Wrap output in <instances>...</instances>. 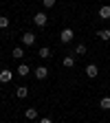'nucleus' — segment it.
Returning <instances> with one entry per match:
<instances>
[{"instance_id": "obj_3", "label": "nucleus", "mask_w": 110, "mask_h": 123, "mask_svg": "<svg viewBox=\"0 0 110 123\" xmlns=\"http://www.w3.org/2000/svg\"><path fill=\"white\" fill-rule=\"evenodd\" d=\"M33 75H35V79H46V77H49V68H46V66H38L35 70H33Z\"/></svg>"}, {"instance_id": "obj_16", "label": "nucleus", "mask_w": 110, "mask_h": 123, "mask_svg": "<svg viewBox=\"0 0 110 123\" xmlns=\"http://www.w3.org/2000/svg\"><path fill=\"white\" fill-rule=\"evenodd\" d=\"M86 51H88L86 44H77V46H75V55H86Z\"/></svg>"}, {"instance_id": "obj_18", "label": "nucleus", "mask_w": 110, "mask_h": 123, "mask_svg": "<svg viewBox=\"0 0 110 123\" xmlns=\"http://www.w3.org/2000/svg\"><path fill=\"white\" fill-rule=\"evenodd\" d=\"M44 2V9H53L55 7V0H42Z\"/></svg>"}, {"instance_id": "obj_14", "label": "nucleus", "mask_w": 110, "mask_h": 123, "mask_svg": "<svg viewBox=\"0 0 110 123\" xmlns=\"http://www.w3.org/2000/svg\"><path fill=\"white\" fill-rule=\"evenodd\" d=\"M62 64H64L66 68H73V66H75V57H73V55H66L64 59H62Z\"/></svg>"}, {"instance_id": "obj_9", "label": "nucleus", "mask_w": 110, "mask_h": 123, "mask_svg": "<svg viewBox=\"0 0 110 123\" xmlns=\"http://www.w3.org/2000/svg\"><path fill=\"white\" fill-rule=\"evenodd\" d=\"M97 37H99L101 42H108V40H110V29H99V31H97Z\"/></svg>"}, {"instance_id": "obj_12", "label": "nucleus", "mask_w": 110, "mask_h": 123, "mask_svg": "<svg viewBox=\"0 0 110 123\" xmlns=\"http://www.w3.org/2000/svg\"><path fill=\"white\" fill-rule=\"evenodd\" d=\"M11 55H13L15 59H22V57H24V49H22V46H15V49L11 51Z\"/></svg>"}, {"instance_id": "obj_8", "label": "nucleus", "mask_w": 110, "mask_h": 123, "mask_svg": "<svg viewBox=\"0 0 110 123\" xmlns=\"http://www.w3.org/2000/svg\"><path fill=\"white\" fill-rule=\"evenodd\" d=\"M15 97H18V99H26V97H29V88H26V86H18Z\"/></svg>"}, {"instance_id": "obj_13", "label": "nucleus", "mask_w": 110, "mask_h": 123, "mask_svg": "<svg viewBox=\"0 0 110 123\" xmlns=\"http://www.w3.org/2000/svg\"><path fill=\"white\" fill-rule=\"evenodd\" d=\"M29 73H31L29 64H20V66H18V75H20V77H26Z\"/></svg>"}, {"instance_id": "obj_6", "label": "nucleus", "mask_w": 110, "mask_h": 123, "mask_svg": "<svg viewBox=\"0 0 110 123\" xmlns=\"http://www.w3.org/2000/svg\"><path fill=\"white\" fill-rule=\"evenodd\" d=\"M99 20H110V5H104V7H99Z\"/></svg>"}, {"instance_id": "obj_5", "label": "nucleus", "mask_w": 110, "mask_h": 123, "mask_svg": "<svg viewBox=\"0 0 110 123\" xmlns=\"http://www.w3.org/2000/svg\"><path fill=\"white\" fill-rule=\"evenodd\" d=\"M13 79V73L9 70V68H5V70H0V84H9Z\"/></svg>"}, {"instance_id": "obj_7", "label": "nucleus", "mask_w": 110, "mask_h": 123, "mask_svg": "<svg viewBox=\"0 0 110 123\" xmlns=\"http://www.w3.org/2000/svg\"><path fill=\"white\" fill-rule=\"evenodd\" d=\"M86 75L90 77V79H95V77L99 75V68H97V64H88V66H86Z\"/></svg>"}, {"instance_id": "obj_2", "label": "nucleus", "mask_w": 110, "mask_h": 123, "mask_svg": "<svg viewBox=\"0 0 110 123\" xmlns=\"http://www.w3.org/2000/svg\"><path fill=\"white\" fill-rule=\"evenodd\" d=\"M73 37H75L73 29H62V33H59V42H62V44H68Z\"/></svg>"}, {"instance_id": "obj_4", "label": "nucleus", "mask_w": 110, "mask_h": 123, "mask_svg": "<svg viewBox=\"0 0 110 123\" xmlns=\"http://www.w3.org/2000/svg\"><path fill=\"white\" fill-rule=\"evenodd\" d=\"M35 37H38L35 33H31V31H26V33L22 35V44H24V46H33V44H35Z\"/></svg>"}, {"instance_id": "obj_19", "label": "nucleus", "mask_w": 110, "mask_h": 123, "mask_svg": "<svg viewBox=\"0 0 110 123\" xmlns=\"http://www.w3.org/2000/svg\"><path fill=\"white\" fill-rule=\"evenodd\" d=\"M40 123H53V121H51L49 117H44V119H40Z\"/></svg>"}, {"instance_id": "obj_1", "label": "nucleus", "mask_w": 110, "mask_h": 123, "mask_svg": "<svg viewBox=\"0 0 110 123\" xmlns=\"http://www.w3.org/2000/svg\"><path fill=\"white\" fill-rule=\"evenodd\" d=\"M33 22H35V26H46V22H49V15H46L44 11H38V13L33 15Z\"/></svg>"}, {"instance_id": "obj_10", "label": "nucleus", "mask_w": 110, "mask_h": 123, "mask_svg": "<svg viewBox=\"0 0 110 123\" xmlns=\"http://www.w3.org/2000/svg\"><path fill=\"white\" fill-rule=\"evenodd\" d=\"M24 117H26V121H35L38 119V110H35V108H26Z\"/></svg>"}, {"instance_id": "obj_17", "label": "nucleus", "mask_w": 110, "mask_h": 123, "mask_svg": "<svg viewBox=\"0 0 110 123\" xmlns=\"http://www.w3.org/2000/svg\"><path fill=\"white\" fill-rule=\"evenodd\" d=\"M0 29H9V18L7 15H0Z\"/></svg>"}, {"instance_id": "obj_15", "label": "nucleus", "mask_w": 110, "mask_h": 123, "mask_svg": "<svg viewBox=\"0 0 110 123\" xmlns=\"http://www.w3.org/2000/svg\"><path fill=\"white\" fill-rule=\"evenodd\" d=\"M99 108H101V110H110V97H101Z\"/></svg>"}, {"instance_id": "obj_11", "label": "nucleus", "mask_w": 110, "mask_h": 123, "mask_svg": "<svg viewBox=\"0 0 110 123\" xmlns=\"http://www.w3.org/2000/svg\"><path fill=\"white\" fill-rule=\"evenodd\" d=\"M38 55H40L42 59H49V57H51L53 53H51V49H49V46H42V49L38 51Z\"/></svg>"}]
</instances>
